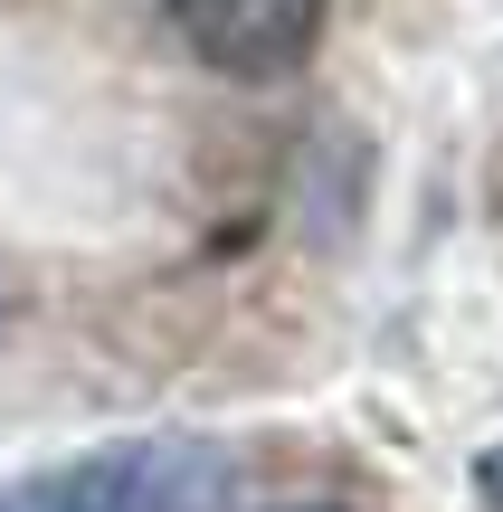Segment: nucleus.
Instances as JSON below:
<instances>
[{
	"label": "nucleus",
	"instance_id": "nucleus-1",
	"mask_svg": "<svg viewBox=\"0 0 503 512\" xmlns=\"http://www.w3.org/2000/svg\"><path fill=\"white\" fill-rule=\"evenodd\" d=\"M48 484L67 512H238V465L200 437H133Z\"/></svg>",
	"mask_w": 503,
	"mask_h": 512
},
{
	"label": "nucleus",
	"instance_id": "nucleus-2",
	"mask_svg": "<svg viewBox=\"0 0 503 512\" xmlns=\"http://www.w3.org/2000/svg\"><path fill=\"white\" fill-rule=\"evenodd\" d=\"M171 29L190 38V57H209L219 76H295L323 38V0H171Z\"/></svg>",
	"mask_w": 503,
	"mask_h": 512
},
{
	"label": "nucleus",
	"instance_id": "nucleus-3",
	"mask_svg": "<svg viewBox=\"0 0 503 512\" xmlns=\"http://www.w3.org/2000/svg\"><path fill=\"white\" fill-rule=\"evenodd\" d=\"M0 512H67V503H57V484L38 475V484H10V494H0Z\"/></svg>",
	"mask_w": 503,
	"mask_h": 512
},
{
	"label": "nucleus",
	"instance_id": "nucleus-4",
	"mask_svg": "<svg viewBox=\"0 0 503 512\" xmlns=\"http://www.w3.org/2000/svg\"><path fill=\"white\" fill-rule=\"evenodd\" d=\"M475 494L503 512V446H485V456H475Z\"/></svg>",
	"mask_w": 503,
	"mask_h": 512
},
{
	"label": "nucleus",
	"instance_id": "nucleus-5",
	"mask_svg": "<svg viewBox=\"0 0 503 512\" xmlns=\"http://www.w3.org/2000/svg\"><path fill=\"white\" fill-rule=\"evenodd\" d=\"M10 313H19V294H10V275H0V342H10Z\"/></svg>",
	"mask_w": 503,
	"mask_h": 512
},
{
	"label": "nucleus",
	"instance_id": "nucleus-6",
	"mask_svg": "<svg viewBox=\"0 0 503 512\" xmlns=\"http://www.w3.org/2000/svg\"><path fill=\"white\" fill-rule=\"evenodd\" d=\"M285 512H333V503H285Z\"/></svg>",
	"mask_w": 503,
	"mask_h": 512
}]
</instances>
